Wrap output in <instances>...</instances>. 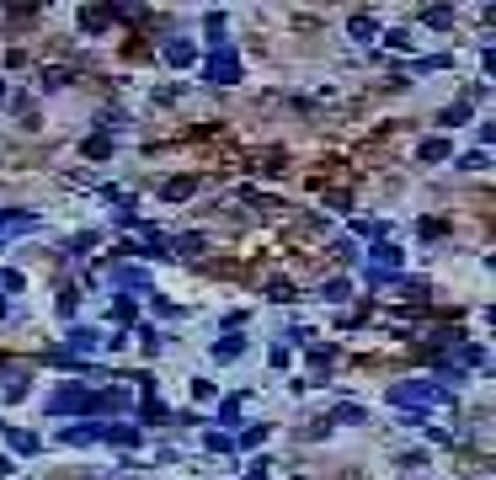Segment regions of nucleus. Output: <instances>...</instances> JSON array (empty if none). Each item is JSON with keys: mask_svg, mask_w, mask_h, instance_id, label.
Instances as JSON below:
<instances>
[{"mask_svg": "<svg viewBox=\"0 0 496 480\" xmlns=\"http://www.w3.org/2000/svg\"><path fill=\"white\" fill-rule=\"evenodd\" d=\"M389 400L395 406H411V411H427V406H448V384H437V379H400V384H389Z\"/></svg>", "mask_w": 496, "mask_h": 480, "instance_id": "1", "label": "nucleus"}, {"mask_svg": "<svg viewBox=\"0 0 496 480\" xmlns=\"http://www.w3.org/2000/svg\"><path fill=\"white\" fill-rule=\"evenodd\" d=\"M118 288H133V294H145V288H150V272H139V267H123V272H118Z\"/></svg>", "mask_w": 496, "mask_h": 480, "instance_id": "10", "label": "nucleus"}, {"mask_svg": "<svg viewBox=\"0 0 496 480\" xmlns=\"http://www.w3.org/2000/svg\"><path fill=\"white\" fill-rule=\"evenodd\" d=\"M464 118H470V102H454V107L443 112V123H464Z\"/></svg>", "mask_w": 496, "mask_h": 480, "instance_id": "23", "label": "nucleus"}, {"mask_svg": "<svg viewBox=\"0 0 496 480\" xmlns=\"http://www.w3.org/2000/svg\"><path fill=\"white\" fill-rule=\"evenodd\" d=\"M107 438V421H70L64 427V443H102Z\"/></svg>", "mask_w": 496, "mask_h": 480, "instance_id": "3", "label": "nucleus"}, {"mask_svg": "<svg viewBox=\"0 0 496 480\" xmlns=\"http://www.w3.org/2000/svg\"><path fill=\"white\" fill-rule=\"evenodd\" d=\"M133 315H139V310H133V299H128V294H118V299H112V320H123V325H128Z\"/></svg>", "mask_w": 496, "mask_h": 480, "instance_id": "16", "label": "nucleus"}, {"mask_svg": "<svg viewBox=\"0 0 496 480\" xmlns=\"http://www.w3.org/2000/svg\"><path fill=\"white\" fill-rule=\"evenodd\" d=\"M0 288L6 294H22V272H0Z\"/></svg>", "mask_w": 496, "mask_h": 480, "instance_id": "26", "label": "nucleus"}, {"mask_svg": "<svg viewBox=\"0 0 496 480\" xmlns=\"http://www.w3.org/2000/svg\"><path fill=\"white\" fill-rule=\"evenodd\" d=\"M160 198H166V203H182V198H193V181H166Z\"/></svg>", "mask_w": 496, "mask_h": 480, "instance_id": "14", "label": "nucleus"}, {"mask_svg": "<svg viewBox=\"0 0 496 480\" xmlns=\"http://www.w3.org/2000/svg\"><path fill=\"white\" fill-rule=\"evenodd\" d=\"M80 155H85V160H107V155H112V144L102 139V133H91V139L80 144Z\"/></svg>", "mask_w": 496, "mask_h": 480, "instance_id": "11", "label": "nucleus"}, {"mask_svg": "<svg viewBox=\"0 0 496 480\" xmlns=\"http://www.w3.org/2000/svg\"><path fill=\"white\" fill-rule=\"evenodd\" d=\"M347 32H352V37H358V43H368V37H374V32H379V27H374V22H368V16H352V22H347Z\"/></svg>", "mask_w": 496, "mask_h": 480, "instance_id": "15", "label": "nucleus"}, {"mask_svg": "<svg viewBox=\"0 0 496 480\" xmlns=\"http://www.w3.org/2000/svg\"><path fill=\"white\" fill-rule=\"evenodd\" d=\"M347 294H352V288L341 283V277H331V283H326V299H347Z\"/></svg>", "mask_w": 496, "mask_h": 480, "instance_id": "25", "label": "nucleus"}, {"mask_svg": "<svg viewBox=\"0 0 496 480\" xmlns=\"http://www.w3.org/2000/svg\"><path fill=\"white\" fill-rule=\"evenodd\" d=\"M6 443H11L22 459H32V454H37V438H32V432H6Z\"/></svg>", "mask_w": 496, "mask_h": 480, "instance_id": "12", "label": "nucleus"}, {"mask_svg": "<svg viewBox=\"0 0 496 480\" xmlns=\"http://www.w3.org/2000/svg\"><path fill=\"white\" fill-rule=\"evenodd\" d=\"M422 22H427V27H448L454 16H448V6H427V11H422Z\"/></svg>", "mask_w": 496, "mask_h": 480, "instance_id": "19", "label": "nucleus"}, {"mask_svg": "<svg viewBox=\"0 0 496 480\" xmlns=\"http://www.w3.org/2000/svg\"><path fill=\"white\" fill-rule=\"evenodd\" d=\"M235 416H241V395H230L224 406H219V421H235Z\"/></svg>", "mask_w": 496, "mask_h": 480, "instance_id": "24", "label": "nucleus"}, {"mask_svg": "<svg viewBox=\"0 0 496 480\" xmlns=\"http://www.w3.org/2000/svg\"><path fill=\"white\" fill-rule=\"evenodd\" d=\"M443 235H448L443 219H422V240H443Z\"/></svg>", "mask_w": 496, "mask_h": 480, "instance_id": "22", "label": "nucleus"}, {"mask_svg": "<svg viewBox=\"0 0 496 480\" xmlns=\"http://www.w3.org/2000/svg\"><path fill=\"white\" fill-rule=\"evenodd\" d=\"M310 368L326 373V368H331V347H310Z\"/></svg>", "mask_w": 496, "mask_h": 480, "instance_id": "21", "label": "nucleus"}, {"mask_svg": "<svg viewBox=\"0 0 496 480\" xmlns=\"http://www.w3.org/2000/svg\"><path fill=\"white\" fill-rule=\"evenodd\" d=\"M416 155H422L427 166H433V160H448V139H427L422 150H416Z\"/></svg>", "mask_w": 496, "mask_h": 480, "instance_id": "13", "label": "nucleus"}, {"mask_svg": "<svg viewBox=\"0 0 496 480\" xmlns=\"http://www.w3.org/2000/svg\"><path fill=\"white\" fill-rule=\"evenodd\" d=\"M80 32H107V6H85L80 11Z\"/></svg>", "mask_w": 496, "mask_h": 480, "instance_id": "5", "label": "nucleus"}, {"mask_svg": "<svg viewBox=\"0 0 496 480\" xmlns=\"http://www.w3.org/2000/svg\"><path fill=\"white\" fill-rule=\"evenodd\" d=\"M166 59H171V64H176V70H187V64H193V59H198V48H193V43H187V37H171V43H166Z\"/></svg>", "mask_w": 496, "mask_h": 480, "instance_id": "4", "label": "nucleus"}, {"mask_svg": "<svg viewBox=\"0 0 496 480\" xmlns=\"http://www.w3.org/2000/svg\"><path fill=\"white\" fill-rule=\"evenodd\" d=\"M107 443H139V427H128V421H107Z\"/></svg>", "mask_w": 496, "mask_h": 480, "instance_id": "8", "label": "nucleus"}, {"mask_svg": "<svg viewBox=\"0 0 496 480\" xmlns=\"http://www.w3.org/2000/svg\"><path fill=\"white\" fill-rule=\"evenodd\" d=\"M59 85H70V70H43V91H59Z\"/></svg>", "mask_w": 496, "mask_h": 480, "instance_id": "20", "label": "nucleus"}, {"mask_svg": "<svg viewBox=\"0 0 496 480\" xmlns=\"http://www.w3.org/2000/svg\"><path fill=\"white\" fill-rule=\"evenodd\" d=\"M203 443L214 448V454H230V448H235V438H230V432H219V427H214V432L203 438Z\"/></svg>", "mask_w": 496, "mask_h": 480, "instance_id": "18", "label": "nucleus"}, {"mask_svg": "<svg viewBox=\"0 0 496 480\" xmlns=\"http://www.w3.org/2000/svg\"><path fill=\"white\" fill-rule=\"evenodd\" d=\"M208 246V235H176V240H166V251H182V256H198Z\"/></svg>", "mask_w": 496, "mask_h": 480, "instance_id": "7", "label": "nucleus"}, {"mask_svg": "<svg viewBox=\"0 0 496 480\" xmlns=\"http://www.w3.org/2000/svg\"><path fill=\"white\" fill-rule=\"evenodd\" d=\"M208 80H214V85H235V80H241V59H235V48H214V59H208Z\"/></svg>", "mask_w": 496, "mask_h": 480, "instance_id": "2", "label": "nucleus"}, {"mask_svg": "<svg viewBox=\"0 0 496 480\" xmlns=\"http://www.w3.org/2000/svg\"><path fill=\"white\" fill-rule=\"evenodd\" d=\"M0 315H6V304H0Z\"/></svg>", "mask_w": 496, "mask_h": 480, "instance_id": "28", "label": "nucleus"}, {"mask_svg": "<svg viewBox=\"0 0 496 480\" xmlns=\"http://www.w3.org/2000/svg\"><path fill=\"white\" fill-rule=\"evenodd\" d=\"M241 352H246V342H241V336H224V342H214V358H219V363H235Z\"/></svg>", "mask_w": 496, "mask_h": 480, "instance_id": "9", "label": "nucleus"}, {"mask_svg": "<svg viewBox=\"0 0 496 480\" xmlns=\"http://www.w3.org/2000/svg\"><path fill=\"white\" fill-rule=\"evenodd\" d=\"M139 416H145V421H166V416H171V411H166V406H160V400H155V395H145V406H139Z\"/></svg>", "mask_w": 496, "mask_h": 480, "instance_id": "17", "label": "nucleus"}, {"mask_svg": "<svg viewBox=\"0 0 496 480\" xmlns=\"http://www.w3.org/2000/svg\"><path fill=\"white\" fill-rule=\"evenodd\" d=\"M6 96H11V91H6V85H0V102H6Z\"/></svg>", "mask_w": 496, "mask_h": 480, "instance_id": "27", "label": "nucleus"}, {"mask_svg": "<svg viewBox=\"0 0 496 480\" xmlns=\"http://www.w3.org/2000/svg\"><path fill=\"white\" fill-rule=\"evenodd\" d=\"M70 347H75V352H97V347H102V336L91 331V325H75V331H70Z\"/></svg>", "mask_w": 496, "mask_h": 480, "instance_id": "6", "label": "nucleus"}]
</instances>
